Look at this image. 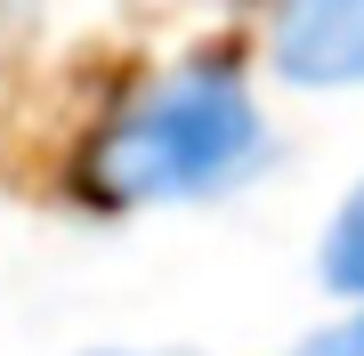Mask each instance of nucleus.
Wrapping results in <instances>:
<instances>
[{
  "instance_id": "f257e3e1",
  "label": "nucleus",
  "mask_w": 364,
  "mask_h": 356,
  "mask_svg": "<svg viewBox=\"0 0 364 356\" xmlns=\"http://www.w3.org/2000/svg\"><path fill=\"white\" fill-rule=\"evenodd\" d=\"M267 154V122L251 90L219 65H178L105 122L97 186L114 203H203Z\"/></svg>"
},
{
  "instance_id": "f03ea898",
  "label": "nucleus",
  "mask_w": 364,
  "mask_h": 356,
  "mask_svg": "<svg viewBox=\"0 0 364 356\" xmlns=\"http://www.w3.org/2000/svg\"><path fill=\"white\" fill-rule=\"evenodd\" d=\"M267 57L299 90H364V0H275Z\"/></svg>"
},
{
  "instance_id": "7ed1b4c3",
  "label": "nucleus",
  "mask_w": 364,
  "mask_h": 356,
  "mask_svg": "<svg viewBox=\"0 0 364 356\" xmlns=\"http://www.w3.org/2000/svg\"><path fill=\"white\" fill-rule=\"evenodd\" d=\"M324 284L340 291V300H356V332H340L324 356H364V186L340 203V219L324 235Z\"/></svg>"
},
{
  "instance_id": "20e7f679",
  "label": "nucleus",
  "mask_w": 364,
  "mask_h": 356,
  "mask_svg": "<svg viewBox=\"0 0 364 356\" xmlns=\"http://www.w3.org/2000/svg\"><path fill=\"white\" fill-rule=\"evenodd\" d=\"M105 356H114V348H105Z\"/></svg>"
}]
</instances>
